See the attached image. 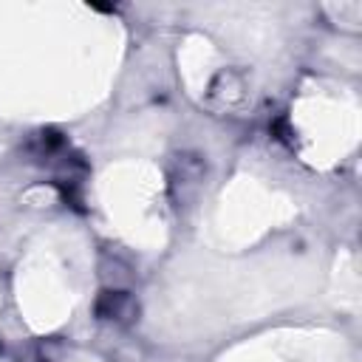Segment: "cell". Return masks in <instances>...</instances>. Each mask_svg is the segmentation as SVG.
I'll use <instances>...</instances> for the list:
<instances>
[{"instance_id":"6da1fadb","label":"cell","mask_w":362,"mask_h":362,"mask_svg":"<svg viewBox=\"0 0 362 362\" xmlns=\"http://www.w3.org/2000/svg\"><path fill=\"white\" fill-rule=\"evenodd\" d=\"M136 303L127 291H102L96 300V314L102 320H113V322H124L130 317H136Z\"/></svg>"}]
</instances>
